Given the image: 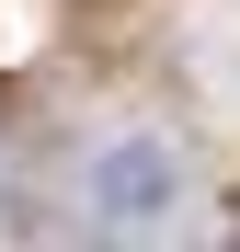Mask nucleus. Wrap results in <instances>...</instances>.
<instances>
[{"mask_svg": "<svg viewBox=\"0 0 240 252\" xmlns=\"http://www.w3.org/2000/svg\"><path fill=\"white\" fill-rule=\"evenodd\" d=\"M183 195H194V160L160 138V126H114V138L80 160V218L103 241H160L183 229Z\"/></svg>", "mask_w": 240, "mask_h": 252, "instance_id": "f257e3e1", "label": "nucleus"}]
</instances>
